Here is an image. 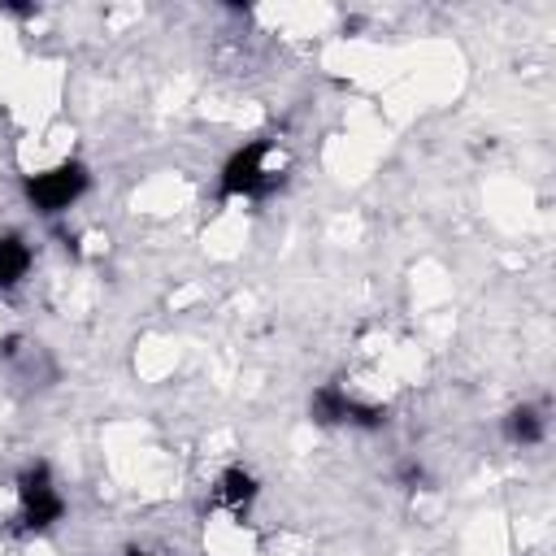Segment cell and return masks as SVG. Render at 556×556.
Returning a JSON list of instances; mask_svg holds the SVG:
<instances>
[{
  "label": "cell",
  "instance_id": "277c9868",
  "mask_svg": "<svg viewBox=\"0 0 556 556\" xmlns=\"http://www.w3.org/2000/svg\"><path fill=\"white\" fill-rule=\"evenodd\" d=\"M348 408H352V395H348L339 382L317 387L313 400H308V417H313L317 426H339V421H348Z\"/></svg>",
  "mask_w": 556,
  "mask_h": 556
},
{
  "label": "cell",
  "instance_id": "6da1fadb",
  "mask_svg": "<svg viewBox=\"0 0 556 556\" xmlns=\"http://www.w3.org/2000/svg\"><path fill=\"white\" fill-rule=\"evenodd\" d=\"M265 156H269V139H256V143L239 148V152L226 161V169H222V195H226V200H235V195H243V200H265V195H274V191L282 187V174L265 169Z\"/></svg>",
  "mask_w": 556,
  "mask_h": 556
},
{
  "label": "cell",
  "instance_id": "3957f363",
  "mask_svg": "<svg viewBox=\"0 0 556 556\" xmlns=\"http://www.w3.org/2000/svg\"><path fill=\"white\" fill-rule=\"evenodd\" d=\"M17 500H22V526L26 530H48V526H56L65 517V500L52 486L48 465H30L17 478Z\"/></svg>",
  "mask_w": 556,
  "mask_h": 556
},
{
  "label": "cell",
  "instance_id": "5b68a950",
  "mask_svg": "<svg viewBox=\"0 0 556 556\" xmlns=\"http://www.w3.org/2000/svg\"><path fill=\"white\" fill-rule=\"evenodd\" d=\"M252 500H256V478H252L248 469L230 465V469L217 478V504L230 508V513H243Z\"/></svg>",
  "mask_w": 556,
  "mask_h": 556
},
{
  "label": "cell",
  "instance_id": "ba28073f",
  "mask_svg": "<svg viewBox=\"0 0 556 556\" xmlns=\"http://www.w3.org/2000/svg\"><path fill=\"white\" fill-rule=\"evenodd\" d=\"M400 482H404V486L413 491V486L421 482V469H417V465H404V469H400Z\"/></svg>",
  "mask_w": 556,
  "mask_h": 556
},
{
  "label": "cell",
  "instance_id": "52a82bcc",
  "mask_svg": "<svg viewBox=\"0 0 556 556\" xmlns=\"http://www.w3.org/2000/svg\"><path fill=\"white\" fill-rule=\"evenodd\" d=\"M504 430H508V439H513V443H539V439H543V417H539V408L521 404V408H513V413H508Z\"/></svg>",
  "mask_w": 556,
  "mask_h": 556
},
{
  "label": "cell",
  "instance_id": "7a4b0ae2",
  "mask_svg": "<svg viewBox=\"0 0 556 556\" xmlns=\"http://www.w3.org/2000/svg\"><path fill=\"white\" fill-rule=\"evenodd\" d=\"M87 182L91 178H87V169L78 161H61V165H52L43 174H30L26 178V195H30V204L39 213H61L87 191Z\"/></svg>",
  "mask_w": 556,
  "mask_h": 556
},
{
  "label": "cell",
  "instance_id": "8992f818",
  "mask_svg": "<svg viewBox=\"0 0 556 556\" xmlns=\"http://www.w3.org/2000/svg\"><path fill=\"white\" fill-rule=\"evenodd\" d=\"M26 269H30V248L17 235H4L0 239V287H17Z\"/></svg>",
  "mask_w": 556,
  "mask_h": 556
},
{
  "label": "cell",
  "instance_id": "9c48e42d",
  "mask_svg": "<svg viewBox=\"0 0 556 556\" xmlns=\"http://www.w3.org/2000/svg\"><path fill=\"white\" fill-rule=\"evenodd\" d=\"M126 556H148V552H139V547H130V552H126Z\"/></svg>",
  "mask_w": 556,
  "mask_h": 556
}]
</instances>
